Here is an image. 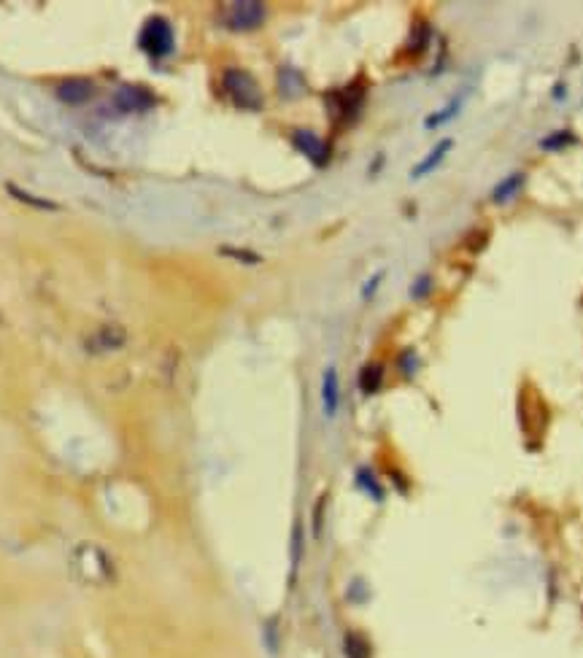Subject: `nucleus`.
<instances>
[{"instance_id":"20e7f679","label":"nucleus","mask_w":583,"mask_h":658,"mask_svg":"<svg viewBox=\"0 0 583 658\" xmlns=\"http://www.w3.org/2000/svg\"><path fill=\"white\" fill-rule=\"evenodd\" d=\"M138 43L151 60H165L176 49V35H173V27L165 16H151V19H146V25L141 27Z\"/></svg>"},{"instance_id":"7ed1b4c3","label":"nucleus","mask_w":583,"mask_h":658,"mask_svg":"<svg viewBox=\"0 0 583 658\" xmlns=\"http://www.w3.org/2000/svg\"><path fill=\"white\" fill-rule=\"evenodd\" d=\"M222 87H224V92L230 94V100L238 108H244V111H259L262 108V89H259V84L254 81L251 73H246L241 67L224 70Z\"/></svg>"},{"instance_id":"9d476101","label":"nucleus","mask_w":583,"mask_h":658,"mask_svg":"<svg viewBox=\"0 0 583 658\" xmlns=\"http://www.w3.org/2000/svg\"><path fill=\"white\" fill-rule=\"evenodd\" d=\"M451 143H454L451 138H443L440 143H435L432 151H430V154H427V157H424V160H421L419 165H416V168L410 170V175H413V178H424L427 173H432L435 168H437L440 162L446 160V154L451 151Z\"/></svg>"},{"instance_id":"6ab92c4d","label":"nucleus","mask_w":583,"mask_h":658,"mask_svg":"<svg viewBox=\"0 0 583 658\" xmlns=\"http://www.w3.org/2000/svg\"><path fill=\"white\" fill-rule=\"evenodd\" d=\"M381 278H383V273H376V278H373V281H370V283L365 286V289H362V295H365V297H373V292H376V286L381 283Z\"/></svg>"},{"instance_id":"dca6fc26","label":"nucleus","mask_w":583,"mask_h":658,"mask_svg":"<svg viewBox=\"0 0 583 658\" xmlns=\"http://www.w3.org/2000/svg\"><path fill=\"white\" fill-rule=\"evenodd\" d=\"M430 286H432V281H430V275H421L419 281L410 286V295L416 297V300H421V297H427V292H430Z\"/></svg>"},{"instance_id":"ddd939ff","label":"nucleus","mask_w":583,"mask_h":658,"mask_svg":"<svg viewBox=\"0 0 583 658\" xmlns=\"http://www.w3.org/2000/svg\"><path fill=\"white\" fill-rule=\"evenodd\" d=\"M6 189H9V194L11 197H16V200H22L25 205H33V208H41V211H57L60 205L52 200H43V197H36V194H28L25 189H19L16 184H6Z\"/></svg>"},{"instance_id":"1a4fd4ad","label":"nucleus","mask_w":583,"mask_h":658,"mask_svg":"<svg viewBox=\"0 0 583 658\" xmlns=\"http://www.w3.org/2000/svg\"><path fill=\"white\" fill-rule=\"evenodd\" d=\"M322 402H325V413L329 418L338 413L340 405V380L335 367H327L325 378H322Z\"/></svg>"},{"instance_id":"6e6552de","label":"nucleus","mask_w":583,"mask_h":658,"mask_svg":"<svg viewBox=\"0 0 583 658\" xmlns=\"http://www.w3.org/2000/svg\"><path fill=\"white\" fill-rule=\"evenodd\" d=\"M292 143H295V148H298L300 154H305L316 168L327 165V160H329V146H327L316 133H311V130H298V133L292 135Z\"/></svg>"},{"instance_id":"0eeeda50","label":"nucleus","mask_w":583,"mask_h":658,"mask_svg":"<svg viewBox=\"0 0 583 658\" xmlns=\"http://www.w3.org/2000/svg\"><path fill=\"white\" fill-rule=\"evenodd\" d=\"M57 97L68 106H82V103H89L95 97V81L92 79H82V76H73V79L60 81L57 87Z\"/></svg>"},{"instance_id":"f03ea898","label":"nucleus","mask_w":583,"mask_h":658,"mask_svg":"<svg viewBox=\"0 0 583 658\" xmlns=\"http://www.w3.org/2000/svg\"><path fill=\"white\" fill-rule=\"evenodd\" d=\"M73 559L79 561V578L84 583H95V586H103V583H111L116 578V566L111 564L109 553L97 545H79Z\"/></svg>"},{"instance_id":"39448f33","label":"nucleus","mask_w":583,"mask_h":658,"mask_svg":"<svg viewBox=\"0 0 583 658\" xmlns=\"http://www.w3.org/2000/svg\"><path fill=\"white\" fill-rule=\"evenodd\" d=\"M124 343H127V332H124L122 327H116V324H109V327H103V329H97V332H92V335L87 337L84 349L89 351L92 356H100V353L119 351Z\"/></svg>"},{"instance_id":"f8f14e48","label":"nucleus","mask_w":583,"mask_h":658,"mask_svg":"<svg viewBox=\"0 0 583 658\" xmlns=\"http://www.w3.org/2000/svg\"><path fill=\"white\" fill-rule=\"evenodd\" d=\"M381 380H383V367L381 364H365L362 373H359V389L365 394H376L381 389Z\"/></svg>"},{"instance_id":"a211bd4d","label":"nucleus","mask_w":583,"mask_h":658,"mask_svg":"<svg viewBox=\"0 0 583 658\" xmlns=\"http://www.w3.org/2000/svg\"><path fill=\"white\" fill-rule=\"evenodd\" d=\"M222 254H230V256H238V259H244V262H259V256L257 254H244L241 248H222Z\"/></svg>"},{"instance_id":"f257e3e1","label":"nucleus","mask_w":583,"mask_h":658,"mask_svg":"<svg viewBox=\"0 0 583 658\" xmlns=\"http://www.w3.org/2000/svg\"><path fill=\"white\" fill-rule=\"evenodd\" d=\"M265 19H268V9L259 0H235V3L222 6L219 11V22L232 33H251L262 27Z\"/></svg>"},{"instance_id":"f3484780","label":"nucleus","mask_w":583,"mask_h":658,"mask_svg":"<svg viewBox=\"0 0 583 658\" xmlns=\"http://www.w3.org/2000/svg\"><path fill=\"white\" fill-rule=\"evenodd\" d=\"M356 478H359V483H365V486H367L365 491H370V494H373V497H376V499L381 497L378 483L373 481V475H370V472H367V470H359V475H356Z\"/></svg>"},{"instance_id":"4468645a","label":"nucleus","mask_w":583,"mask_h":658,"mask_svg":"<svg viewBox=\"0 0 583 658\" xmlns=\"http://www.w3.org/2000/svg\"><path fill=\"white\" fill-rule=\"evenodd\" d=\"M343 650H346L349 658H370V645L365 642V637H359V634H346Z\"/></svg>"},{"instance_id":"423d86ee","label":"nucleus","mask_w":583,"mask_h":658,"mask_svg":"<svg viewBox=\"0 0 583 658\" xmlns=\"http://www.w3.org/2000/svg\"><path fill=\"white\" fill-rule=\"evenodd\" d=\"M114 103L124 114H141V111L154 106V94L149 89H143V87H136V84H124L114 94Z\"/></svg>"},{"instance_id":"2eb2a0df","label":"nucleus","mask_w":583,"mask_h":658,"mask_svg":"<svg viewBox=\"0 0 583 658\" xmlns=\"http://www.w3.org/2000/svg\"><path fill=\"white\" fill-rule=\"evenodd\" d=\"M457 111H459V100H451V103H448L443 111H437V114H432V116H427V124H424V127H430V130H432V127L443 124L446 119H451Z\"/></svg>"},{"instance_id":"9b49d317","label":"nucleus","mask_w":583,"mask_h":658,"mask_svg":"<svg viewBox=\"0 0 583 658\" xmlns=\"http://www.w3.org/2000/svg\"><path fill=\"white\" fill-rule=\"evenodd\" d=\"M521 187H524V175L521 173H513L508 175L505 181H500L497 184V189H494V194H491V200L500 202V205H505V202H511L521 192Z\"/></svg>"}]
</instances>
